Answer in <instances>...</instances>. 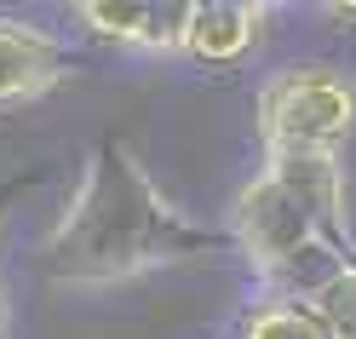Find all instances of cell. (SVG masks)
<instances>
[{
    "label": "cell",
    "mask_w": 356,
    "mask_h": 339,
    "mask_svg": "<svg viewBox=\"0 0 356 339\" xmlns=\"http://www.w3.org/2000/svg\"><path fill=\"white\" fill-rule=\"evenodd\" d=\"M35 259L63 287H104L195 259H236V242L225 224L172 207L127 139H98L70 207L40 236Z\"/></svg>",
    "instance_id": "6da1fadb"
},
{
    "label": "cell",
    "mask_w": 356,
    "mask_h": 339,
    "mask_svg": "<svg viewBox=\"0 0 356 339\" xmlns=\"http://www.w3.org/2000/svg\"><path fill=\"white\" fill-rule=\"evenodd\" d=\"M225 230L236 242V259H248V270L259 276V293L310 299L322 282H333L345 265H356V242L333 236L316 219V207L276 167H259L236 190Z\"/></svg>",
    "instance_id": "7a4b0ae2"
},
{
    "label": "cell",
    "mask_w": 356,
    "mask_h": 339,
    "mask_svg": "<svg viewBox=\"0 0 356 339\" xmlns=\"http://www.w3.org/2000/svg\"><path fill=\"white\" fill-rule=\"evenodd\" d=\"M264 155H339L356 132V75L333 63H282L253 93Z\"/></svg>",
    "instance_id": "3957f363"
},
{
    "label": "cell",
    "mask_w": 356,
    "mask_h": 339,
    "mask_svg": "<svg viewBox=\"0 0 356 339\" xmlns=\"http://www.w3.org/2000/svg\"><path fill=\"white\" fill-rule=\"evenodd\" d=\"M190 6H195V0H81L70 17H75L92 40H104V47L184 52Z\"/></svg>",
    "instance_id": "277c9868"
},
{
    "label": "cell",
    "mask_w": 356,
    "mask_h": 339,
    "mask_svg": "<svg viewBox=\"0 0 356 339\" xmlns=\"http://www.w3.org/2000/svg\"><path fill=\"white\" fill-rule=\"evenodd\" d=\"M75 70V52L52 29L24 24V17H0V104H29L40 93L63 86Z\"/></svg>",
    "instance_id": "5b68a950"
},
{
    "label": "cell",
    "mask_w": 356,
    "mask_h": 339,
    "mask_svg": "<svg viewBox=\"0 0 356 339\" xmlns=\"http://www.w3.org/2000/svg\"><path fill=\"white\" fill-rule=\"evenodd\" d=\"M264 29H270V6L264 0H195L184 58H195V63H241L248 52L264 47Z\"/></svg>",
    "instance_id": "8992f818"
},
{
    "label": "cell",
    "mask_w": 356,
    "mask_h": 339,
    "mask_svg": "<svg viewBox=\"0 0 356 339\" xmlns=\"http://www.w3.org/2000/svg\"><path fill=\"white\" fill-rule=\"evenodd\" d=\"M236 339H327V322L316 316L310 299L293 293H259L236 316Z\"/></svg>",
    "instance_id": "52a82bcc"
},
{
    "label": "cell",
    "mask_w": 356,
    "mask_h": 339,
    "mask_svg": "<svg viewBox=\"0 0 356 339\" xmlns=\"http://www.w3.org/2000/svg\"><path fill=\"white\" fill-rule=\"evenodd\" d=\"M310 305L327 322V339H356V265H345L333 282H322L310 293Z\"/></svg>",
    "instance_id": "ba28073f"
},
{
    "label": "cell",
    "mask_w": 356,
    "mask_h": 339,
    "mask_svg": "<svg viewBox=\"0 0 356 339\" xmlns=\"http://www.w3.org/2000/svg\"><path fill=\"white\" fill-rule=\"evenodd\" d=\"M35 184V173H24V178H12V184H0V224H6V213H12V201L24 196ZM6 328H12V305H6V282H0V339H6Z\"/></svg>",
    "instance_id": "9c48e42d"
},
{
    "label": "cell",
    "mask_w": 356,
    "mask_h": 339,
    "mask_svg": "<svg viewBox=\"0 0 356 339\" xmlns=\"http://www.w3.org/2000/svg\"><path fill=\"white\" fill-rule=\"evenodd\" d=\"M322 17H327V24H345V29H356V0H350V6H322Z\"/></svg>",
    "instance_id": "30bf717a"
}]
</instances>
